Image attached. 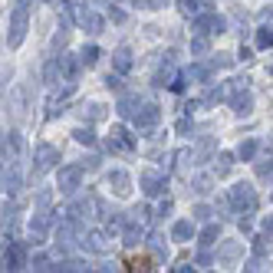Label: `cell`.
Wrapping results in <instances>:
<instances>
[{
  "instance_id": "48",
  "label": "cell",
  "mask_w": 273,
  "mask_h": 273,
  "mask_svg": "<svg viewBox=\"0 0 273 273\" xmlns=\"http://www.w3.org/2000/svg\"><path fill=\"white\" fill-rule=\"evenodd\" d=\"M260 20H263V23H273V10H270V7H267V10L260 13Z\"/></svg>"
},
{
  "instance_id": "7",
  "label": "cell",
  "mask_w": 273,
  "mask_h": 273,
  "mask_svg": "<svg viewBox=\"0 0 273 273\" xmlns=\"http://www.w3.org/2000/svg\"><path fill=\"white\" fill-rule=\"evenodd\" d=\"M142 191L148 194V198H162L168 191V178L165 174H155V171H145L142 174Z\"/></svg>"
},
{
  "instance_id": "10",
  "label": "cell",
  "mask_w": 273,
  "mask_h": 273,
  "mask_svg": "<svg viewBox=\"0 0 273 273\" xmlns=\"http://www.w3.org/2000/svg\"><path fill=\"white\" fill-rule=\"evenodd\" d=\"M158 118H162L158 106H155V102H148V106H142V109L135 112V115H132V122H135V129H151Z\"/></svg>"
},
{
  "instance_id": "47",
  "label": "cell",
  "mask_w": 273,
  "mask_h": 273,
  "mask_svg": "<svg viewBox=\"0 0 273 273\" xmlns=\"http://www.w3.org/2000/svg\"><path fill=\"white\" fill-rule=\"evenodd\" d=\"M165 214H171V201H165V204L158 207V218H165Z\"/></svg>"
},
{
  "instance_id": "29",
  "label": "cell",
  "mask_w": 273,
  "mask_h": 273,
  "mask_svg": "<svg viewBox=\"0 0 273 273\" xmlns=\"http://www.w3.org/2000/svg\"><path fill=\"white\" fill-rule=\"evenodd\" d=\"M148 240H151V250H155V257H158V260H165V257H168V244H165V237H162V234H151Z\"/></svg>"
},
{
  "instance_id": "11",
  "label": "cell",
  "mask_w": 273,
  "mask_h": 273,
  "mask_svg": "<svg viewBox=\"0 0 273 273\" xmlns=\"http://www.w3.org/2000/svg\"><path fill=\"white\" fill-rule=\"evenodd\" d=\"M86 66L82 63V56H59V69H63V82H76V76H79V69Z\"/></svg>"
},
{
  "instance_id": "24",
  "label": "cell",
  "mask_w": 273,
  "mask_h": 273,
  "mask_svg": "<svg viewBox=\"0 0 273 273\" xmlns=\"http://www.w3.org/2000/svg\"><path fill=\"white\" fill-rule=\"evenodd\" d=\"M155 260H158V257H129L125 267H129V270H155Z\"/></svg>"
},
{
  "instance_id": "44",
  "label": "cell",
  "mask_w": 273,
  "mask_h": 273,
  "mask_svg": "<svg viewBox=\"0 0 273 273\" xmlns=\"http://www.w3.org/2000/svg\"><path fill=\"white\" fill-rule=\"evenodd\" d=\"M254 254H257V257L267 254V244H263V237H254Z\"/></svg>"
},
{
  "instance_id": "41",
  "label": "cell",
  "mask_w": 273,
  "mask_h": 273,
  "mask_svg": "<svg viewBox=\"0 0 273 273\" xmlns=\"http://www.w3.org/2000/svg\"><path fill=\"white\" fill-rule=\"evenodd\" d=\"M257 174L260 178H273V162H260L257 165Z\"/></svg>"
},
{
  "instance_id": "39",
  "label": "cell",
  "mask_w": 273,
  "mask_h": 273,
  "mask_svg": "<svg viewBox=\"0 0 273 273\" xmlns=\"http://www.w3.org/2000/svg\"><path fill=\"white\" fill-rule=\"evenodd\" d=\"M230 63H234V56H227V53H218V56L211 59V66H214V69H218V66L224 69V66H230Z\"/></svg>"
},
{
  "instance_id": "15",
  "label": "cell",
  "mask_w": 273,
  "mask_h": 273,
  "mask_svg": "<svg viewBox=\"0 0 273 273\" xmlns=\"http://www.w3.org/2000/svg\"><path fill=\"white\" fill-rule=\"evenodd\" d=\"M234 112L237 115H250V109H254V99H250V93L247 89H234Z\"/></svg>"
},
{
  "instance_id": "37",
  "label": "cell",
  "mask_w": 273,
  "mask_h": 273,
  "mask_svg": "<svg viewBox=\"0 0 273 273\" xmlns=\"http://www.w3.org/2000/svg\"><path fill=\"white\" fill-rule=\"evenodd\" d=\"M106 86L112 89V93H122V76H118V69H115V73H109V76H106Z\"/></svg>"
},
{
  "instance_id": "26",
  "label": "cell",
  "mask_w": 273,
  "mask_h": 273,
  "mask_svg": "<svg viewBox=\"0 0 273 273\" xmlns=\"http://www.w3.org/2000/svg\"><path fill=\"white\" fill-rule=\"evenodd\" d=\"M230 165H234V155H227V151H221V155L214 158V174H218V178H224V174L230 171Z\"/></svg>"
},
{
  "instance_id": "34",
  "label": "cell",
  "mask_w": 273,
  "mask_h": 273,
  "mask_svg": "<svg viewBox=\"0 0 273 273\" xmlns=\"http://www.w3.org/2000/svg\"><path fill=\"white\" fill-rule=\"evenodd\" d=\"M257 46H260V50H270V46H273V30H270V26L257 30Z\"/></svg>"
},
{
  "instance_id": "49",
  "label": "cell",
  "mask_w": 273,
  "mask_h": 273,
  "mask_svg": "<svg viewBox=\"0 0 273 273\" xmlns=\"http://www.w3.org/2000/svg\"><path fill=\"white\" fill-rule=\"evenodd\" d=\"M263 230H267V234H273V214H270L267 221H263Z\"/></svg>"
},
{
  "instance_id": "13",
  "label": "cell",
  "mask_w": 273,
  "mask_h": 273,
  "mask_svg": "<svg viewBox=\"0 0 273 273\" xmlns=\"http://www.w3.org/2000/svg\"><path fill=\"white\" fill-rule=\"evenodd\" d=\"M17 151H23V138H20V132L4 135V162H13V158H17Z\"/></svg>"
},
{
  "instance_id": "50",
  "label": "cell",
  "mask_w": 273,
  "mask_h": 273,
  "mask_svg": "<svg viewBox=\"0 0 273 273\" xmlns=\"http://www.w3.org/2000/svg\"><path fill=\"white\" fill-rule=\"evenodd\" d=\"M270 73H273V66H270Z\"/></svg>"
},
{
  "instance_id": "42",
  "label": "cell",
  "mask_w": 273,
  "mask_h": 273,
  "mask_svg": "<svg viewBox=\"0 0 273 273\" xmlns=\"http://www.w3.org/2000/svg\"><path fill=\"white\" fill-rule=\"evenodd\" d=\"M194 218H198V221H207V218H211V207H207V204H198V207H194Z\"/></svg>"
},
{
  "instance_id": "35",
  "label": "cell",
  "mask_w": 273,
  "mask_h": 273,
  "mask_svg": "<svg viewBox=\"0 0 273 273\" xmlns=\"http://www.w3.org/2000/svg\"><path fill=\"white\" fill-rule=\"evenodd\" d=\"M82 115H89V118H93V122H99V118L106 115V109H102L99 102H89V106H82Z\"/></svg>"
},
{
  "instance_id": "43",
  "label": "cell",
  "mask_w": 273,
  "mask_h": 273,
  "mask_svg": "<svg viewBox=\"0 0 273 273\" xmlns=\"http://www.w3.org/2000/svg\"><path fill=\"white\" fill-rule=\"evenodd\" d=\"M66 40H69V33H66V30H59V33L53 37V46H56V50H63V46H66Z\"/></svg>"
},
{
  "instance_id": "33",
  "label": "cell",
  "mask_w": 273,
  "mask_h": 273,
  "mask_svg": "<svg viewBox=\"0 0 273 273\" xmlns=\"http://www.w3.org/2000/svg\"><path fill=\"white\" fill-rule=\"evenodd\" d=\"M73 138H76L79 145H96V132H93V129H76Z\"/></svg>"
},
{
  "instance_id": "3",
  "label": "cell",
  "mask_w": 273,
  "mask_h": 273,
  "mask_svg": "<svg viewBox=\"0 0 273 273\" xmlns=\"http://www.w3.org/2000/svg\"><path fill=\"white\" fill-rule=\"evenodd\" d=\"M82 171H86L82 165H63L59 168V178H56V188H59L63 194H73L76 188L82 185Z\"/></svg>"
},
{
  "instance_id": "4",
  "label": "cell",
  "mask_w": 273,
  "mask_h": 273,
  "mask_svg": "<svg viewBox=\"0 0 273 273\" xmlns=\"http://www.w3.org/2000/svg\"><path fill=\"white\" fill-rule=\"evenodd\" d=\"M227 30V20L218 17V13L204 10L201 17H194V33H204V37H211V33H224Z\"/></svg>"
},
{
  "instance_id": "21",
  "label": "cell",
  "mask_w": 273,
  "mask_h": 273,
  "mask_svg": "<svg viewBox=\"0 0 273 273\" xmlns=\"http://www.w3.org/2000/svg\"><path fill=\"white\" fill-rule=\"evenodd\" d=\"M171 237H174V240H191V237H194V224L191 221H178L171 227Z\"/></svg>"
},
{
  "instance_id": "19",
  "label": "cell",
  "mask_w": 273,
  "mask_h": 273,
  "mask_svg": "<svg viewBox=\"0 0 273 273\" xmlns=\"http://www.w3.org/2000/svg\"><path fill=\"white\" fill-rule=\"evenodd\" d=\"M50 227H53L50 211H37V214H33V221H30V230H33V234H46Z\"/></svg>"
},
{
  "instance_id": "22",
  "label": "cell",
  "mask_w": 273,
  "mask_h": 273,
  "mask_svg": "<svg viewBox=\"0 0 273 273\" xmlns=\"http://www.w3.org/2000/svg\"><path fill=\"white\" fill-rule=\"evenodd\" d=\"M244 254V244H224V247L218 250V260L224 263H230V260H237V257Z\"/></svg>"
},
{
  "instance_id": "40",
  "label": "cell",
  "mask_w": 273,
  "mask_h": 273,
  "mask_svg": "<svg viewBox=\"0 0 273 273\" xmlns=\"http://www.w3.org/2000/svg\"><path fill=\"white\" fill-rule=\"evenodd\" d=\"M106 13H109V17H112V23H122V20H125V10H118V7H106Z\"/></svg>"
},
{
  "instance_id": "25",
  "label": "cell",
  "mask_w": 273,
  "mask_h": 273,
  "mask_svg": "<svg viewBox=\"0 0 273 273\" xmlns=\"http://www.w3.org/2000/svg\"><path fill=\"white\" fill-rule=\"evenodd\" d=\"M211 63H207V66H191V69H185V76H188V79H194V82H207V79H211Z\"/></svg>"
},
{
  "instance_id": "27",
  "label": "cell",
  "mask_w": 273,
  "mask_h": 273,
  "mask_svg": "<svg viewBox=\"0 0 273 273\" xmlns=\"http://www.w3.org/2000/svg\"><path fill=\"white\" fill-rule=\"evenodd\" d=\"M257 148H260V142H257V138H247V142H240V148H237V155H240L244 162H250V158L257 155Z\"/></svg>"
},
{
  "instance_id": "16",
  "label": "cell",
  "mask_w": 273,
  "mask_h": 273,
  "mask_svg": "<svg viewBox=\"0 0 273 273\" xmlns=\"http://www.w3.org/2000/svg\"><path fill=\"white\" fill-rule=\"evenodd\" d=\"M112 66H115L118 73H129L132 69V50L129 46H118V50L112 53Z\"/></svg>"
},
{
  "instance_id": "30",
  "label": "cell",
  "mask_w": 273,
  "mask_h": 273,
  "mask_svg": "<svg viewBox=\"0 0 273 273\" xmlns=\"http://www.w3.org/2000/svg\"><path fill=\"white\" fill-rule=\"evenodd\" d=\"M207 50H211L207 37H204V33H198V37L191 40V56H201V53H207Z\"/></svg>"
},
{
  "instance_id": "14",
  "label": "cell",
  "mask_w": 273,
  "mask_h": 273,
  "mask_svg": "<svg viewBox=\"0 0 273 273\" xmlns=\"http://www.w3.org/2000/svg\"><path fill=\"white\" fill-rule=\"evenodd\" d=\"M230 93H234V86L221 82V86H211V89H207V93H204V99H201V102H204V106H218V102H224Z\"/></svg>"
},
{
  "instance_id": "36",
  "label": "cell",
  "mask_w": 273,
  "mask_h": 273,
  "mask_svg": "<svg viewBox=\"0 0 273 273\" xmlns=\"http://www.w3.org/2000/svg\"><path fill=\"white\" fill-rule=\"evenodd\" d=\"M50 201H53V191H50V188L37 191V211H46V207H50Z\"/></svg>"
},
{
  "instance_id": "23",
  "label": "cell",
  "mask_w": 273,
  "mask_h": 273,
  "mask_svg": "<svg viewBox=\"0 0 273 273\" xmlns=\"http://www.w3.org/2000/svg\"><path fill=\"white\" fill-rule=\"evenodd\" d=\"M138 112V99L135 96H122V99H118V115L122 118H132Z\"/></svg>"
},
{
  "instance_id": "9",
  "label": "cell",
  "mask_w": 273,
  "mask_h": 273,
  "mask_svg": "<svg viewBox=\"0 0 273 273\" xmlns=\"http://www.w3.org/2000/svg\"><path fill=\"white\" fill-rule=\"evenodd\" d=\"M82 247L93 250V254H109V250H112V240H109L106 230H89L86 240H82Z\"/></svg>"
},
{
  "instance_id": "18",
  "label": "cell",
  "mask_w": 273,
  "mask_h": 273,
  "mask_svg": "<svg viewBox=\"0 0 273 273\" xmlns=\"http://www.w3.org/2000/svg\"><path fill=\"white\" fill-rule=\"evenodd\" d=\"M109 185L115 188V194H129V191H132V178H129L125 171H112V174H109Z\"/></svg>"
},
{
  "instance_id": "12",
  "label": "cell",
  "mask_w": 273,
  "mask_h": 273,
  "mask_svg": "<svg viewBox=\"0 0 273 273\" xmlns=\"http://www.w3.org/2000/svg\"><path fill=\"white\" fill-rule=\"evenodd\" d=\"M4 270H23V247L20 244H7L4 247Z\"/></svg>"
},
{
  "instance_id": "32",
  "label": "cell",
  "mask_w": 273,
  "mask_h": 273,
  "mask_svg": "<svg viewBox=\"0 0 273 273\" xmlns=\"http://www.w3.org/2000/svg\"><path fill=\"white\" fill-rule=\"evenodd\" d=\"M79 56H82V63H86V66H96L102 53H99V46H82V53H79Z\"/></svg>"
},
{
  "instance_id": "1",
  "label": "cell",
  "mask_w": 273,
  "mask_h": 273,
  "mask_svg": "<svg viewBox=\"0 0 273 273\" xmlns=\"http://www.w3.org/2000/svg\"><path fill=\"white\" fill-rule=\"evenodd\" d=\"M230 201H234V211H237V214L250 218V214L257 211V191H254V185H247V181H237V185L230 188Z\"/></svg>"
},
{
  "instance_id": "2",
  "label": "cell",
  "mask_w": 273,
  "mask_h": 273,
  "mask_svg": "<svg viewBox=\"0 0 273 273\" xmlns=\"http://www.w3.org/2000/svg\"><path fill=\"white\" fill-rule=\"evenodd\" d=\"M26 17H30V4L26 0H20L17 7H13V13H10V50H17L20 43H23V37H26Z\"/></svg>"
},
{
  "instance_id": "46",
  "label": "cell",
  "mask_w": 273,
  "mask_h": 273,
  "mask_svg": "<svg viewBox=\"0 0 273 273\" xmlns=\"http://www.w3.org/2000/svg\"><path fill=\"white\" fill-rule=\"evenodd\" d=\"M174 129H178V132H181V135H185V132H191V122H188V118H181V122H178V125H174Z\"/></svg>"
},
{
  "instance_id": "31",
  "label": "cell",
  "mask_w": 273,
  "mask_h": 273,
  "mask_svg": "<svg viewBox=\"0 0 273 273\" xmlns=\"http://www.w3.org/2000/svg\"><path fill=\"white\" fill-rule=\"evenodd\" d=\"M214 151V138H201V145H198V151H194V162H204L207 155Z\"/></svg>"
},
{
  "instance_id": "45",
  "label": "cell",
  "mask_w": 273,
  "mask_h": 273,
  "mask_svg": "<svg viewBox=\"0 0 273 273\" xmlns=\"http://www.w3.org/2000/svg\"><path fill=\"white\" fill-rule=\"evenodd\" d=\"M168 0H142V7H151V10H158V7H165Z\"/></svg>"
},
{
  "instance_id": "28",
  "label": "cell",
  "mask_w": 273,
  "mask_h": 273,
  "mask_svg": "<svg viewBox=\"0 0 273 273\" xmlns=\"http://www.w3.org/2000/svg\"><path fill=\"white\" fill-rule=\"evenodd\" d=\"M79 26H86V33H102V17L99 13H86V20Z\"/></svg>"
},
{
  "instance_id": "6",
  "label": "cell",
  "mask_w": 273,
  "mask_h": 273,
  "mask_svg": "<svg viewBox=\"0 0 273 273\" xmlns=\"http://www.w3.org/2000/svg\"><path fill=\"white\" fill-rule=\"evenodd\" d=\"M106 148H109V151H132V148H135V135H129V129H122V125H118V129H112Z\"/></svg>"
},
{
  "instance_id": "20",
  "label": "cell",
  "mask_w": 273,
  "mask_h": 273,
  "mask_svg": "<svg viewBox=\"0 0 273 273\" xmlns=\"http://www.w3.org/2000/svg\"><path fill=\"white\" fill-rule=\"evenodd\" d=\"M218 240H221V224H207L201 230V247H214Z\"/></svg>"
},
{
  "instance_id": "5",
  "label": "cell",
  "mask_w": 273,
  "mask_h": 273,
  "mask_svg": "<svg viewBox=\"0 0 273 273\" xmlns=\"http://www.w3.org/2000/svg\"><path fill=\"white\" fill-rule=\"evenodd\" d=\"M4 191H10V194H17L20 188H23V168H20V162L13 158V162H4Z\"/></svg>"
},
{
  "instance_id": "17",
  "label": "cell",
  "mask_w": 273,
  "mask_h": 273,
  "mask_svg": "<svg viewBox=\"0 0 273 273\" xmlns=\"http://www.w3.org/2000/svg\"><path fill=\"white\" fill-rule=\"evenodd\" d=\"M43 82L46 86H56V82H63V69H59V56L56 59H50L43 66Z\"/></svg>"
},
{
  "instance_id": "38",
  "label": "cell",
  "mask_w": 273,
  "mask_h": 273,
  "mask_svg": "<svg viewBox=\"0 0 273 273\" xmlns=\"http://www.w3.org/2000/svg\"><path fill=\"white\" fill-rule=\"evenodd\" d=\"M194 191H198V194H207V191H211V178H194Z\"/></svg>"
},
{
  "instance_id": "8",
  "label": "cell",
  "mask_w": 273,
  "mask_h": 273,
  "mask_svg": "<svg viewBox=\"0 0 273 273\" xmlns=\"http://www.w3.org/2000/svg\"><path fill=\"white\" fill-rule=\"evenodd\" d=\"M33 162H37V174H46L50 168H56V162H59V151H56L53 145H40Z\"/></svg>"
}]
</instances>
